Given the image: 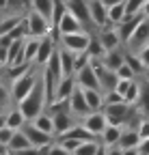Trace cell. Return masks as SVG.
Here are the masks:
<instances>
[{
  "mask_svg": "<svg viewBox=\"0 0 149 155\" xmlns=\"http://www.w3.org/2000/svg\"><path fill=\"white\" fill-rule=\"evenodd\" d=\"M136 131H138V136H141V140L149 138V116H145V119H143V121L138 123Z\"/></svg>",
  "mask_w": 149,
  "mask_h": 155,
  "instance_id": "43",
  "label": "cell"
},
{
  "mask_svg": "<svg viewBox=\"0 0 149 155\" xmlns=\"http://www.w3.org/2000/svg\"><path fill=\"white\" fill-rule=\"evenodd\" d=\"M67 13V5H65V0H54V9H52V30L56 28V24L61 22V17Z\"/></svg>",
  "mask_w": 149,
  "mask_h": 155,
  "instance_id": "32",
  "label": "cell"
},
{
  "mask_svg": "<svg viewBox=\"0 0 149 155\" xmlns=\"http://www.w3.org/2000/svg\"><path fill=\"white\" fill-rule=\"evenodd\" d=\"M100 61H102V65H104L106 69L117 71V69L125 63V52H121L119 48H117V50H106V52H104V56L100 58Z\"/></svg>",
  "mask_w": 149,
  "mask_h": 155,
  "instance_id": "18",
  "label": "cell"
},
{
  "mask_svg": "<svg viewBox=\"0 0 149 155\" xmlns=\"http://www.w3.org/2000/svg\"><path fill=\"white\" fill-rule=\"evenodd\" d=\"M125 17V2H117L108 7V24H119L121 19Z\"/></svg>",
  "mask_w": 149,
  "mask_h": 155,
  "instance_id": "29",
  "label": "cell"
},
{
  "mask_svg": "<svg viewBox=\"0 0 149 155\" xmlns=\"http://www.w3.org/2000/svg\"><path fill=\"white\" fill-rule=\"evenodd\" d=\"M143 5H145V0H125V15L143 13Z\"/></svg>",
  "mask_w": 149,
  "mask_h": 155,
  "instance_id": "37",
  "label": "cell"
},
{
  "mask_svg": "<svg viewBox=\"0 0 149 155\" xmlns=\"http://www.w3.org/2000/svg\"><path fill=\"white\" fill-rule=\"evenodd\" d=\"M138 56H141V61H143L145 69H149V43H147V45H143V48L138 50Z\"/></svg>",
  "mask_w": 149,
  "mask_h": 155,
  "instance_id": "46",
  "label": "cell"
},
{
  "mask_svg": "<svg viewBox=\"0 0 149 155\" xmlns=\"http://www.w3.org/2000/svg\"><path fill=\"white\" fill-rule=\"evenodd\" d=\"M52 121H54V136H61V134L69 131L73 125H76V114H71V110L54 112Z\"/></svg>",
  "mask_w": 149,
  "mask_h": 155,
  "instance_id": "15",
  "label": "cell"
},
{
  "mask_svg": "<svg viewBox=\"0 0 149 155\" xmlns=\"http://www.w3.org/2000/svg\"><path fill=\"white\" fill-rule=\"evenodd\" d=\"M26 125V116L22 114L20 108H9L7 110V127H11L13 131L15 129H22Z\"/></svg>",
  "mask_w": 149,
  "mask_h": 155,
  "instance_id": "23",
  "label": "cell"
},
{
  "mask_svg": "<svg viewBox=\"0 0 149 155\" xmlns=\"http://www.w3.org/2000/svg\"><path fill=\"white\" fill-rule=\"evenodd\" d=\"M0 69H2V67H0Z\"/></svg>",
  "mask_w": 149,
  "mask_h": 155,
  "instance_id": "56",
  "label": "cell"
},
{
  "mask_svg": "<svg viewBox=\"0 0 149 155\" xmlns=\"http://www.w3.org/2000/svg\"><path fill=\"white\" fill-rule=\"evenodd\" d=\"M35 65L32 63H20V65H11L7 67V78H11V80H15V78H20L22 73H26L28 69H32Z\"/></svg>",
  "mask_w": 149,
  "mask_h": 155,
  "instance_id": "35",
  "label": "cell"
},
{
  "mask_svg": "<svg viewBox=\"0 0 149 155\" xmlns=\"http://www.w3.org/2000/svg\"><path fill=\"white\" fill-rule=\"evenodd\" d=\"M73 88H76V78H73V75H63L61 80H59V86H56V95H54V99L69 101Z\"/></svg>",
  "mask_w": 149,
  "mask_h": 155,
  "instance_id": "19",
  "label": "cell"
},
{
  "mask_svg": "<svg viewBox=\"0 0 149 155\" xmlns=\"http://www.w3.org/2000/svg\"><path fill=\"white\" fill-rule=\"evenodd\" d=\"M5 155H9V151H7V153H5Z\"/></svg>",
  "mask_w": 149,
  "mask_h": 155,
  "instance_id": "55",
  "label": "cell"
},
{
  "mask_svg": "<svg viewBox=\"0 0 149 155\" xmlns=\"http://www.w3.org/2000/svg\"><path fill=\"white\" fill-rule=\"evenodd\" d=\"M138 97H141V84H138L136 80H132V84L127 86V91H125V95H123V101L134 106V104L138 101Z\"/></svg>",
  "mask_w": 149,
  "mask_h": 155,
  "instance_id": "33",
  "label": "cell"
},
{
  "mask_svg": "<svg viewBox=\"0 0 149 155\" xmlns=\"http://www.w3.org/2000/svg\"><path fill=\"white\" fill-rule=\"evenodd\" d=\"M115 73H117V78H119V80H134V78H136V73L132 71V67H130L127 63H123V65H121V67H119Z\"/></svg>",
  "mask_w": 149,
  "mask_h": 155,
  "instance_id": "39",
  "label": "cell"
},
{
  "mask_svg": "<svg viewBox=\"0 0 149 155\" xmlns=\"http://www.w3.org/2000/svg\"><path fill=\"white\" fill-rule=\"evenodd\" d=\"M138 144H141L138 131H136V129H123L117 147H121V149H134V147H138Z\"/></svg>",
  "mask_w": 149,
  "mask_h": 155,
  "instance_id": "25",
  "label": "cell"
},
{
  "mask_svg": "<svg viewBox=\"0 0 149 155\" xmlns=\"http://www.w3.org/2000/svg\"><path fill=\"white\" fill-rule=\"evenodd\" d=\"M121 134H123V127L121 125H110L108 123V127L102 131V144L104 147H117L119 144V138H121Z\"/></svg>",
  "mask_w": 149,
  "mask_h": 155,
  "instance_id": "20",
  "label": "cell"
},
{
  "mask_svg": "<svg viewBox=\"0 0 149 155\" xmlns=\"http://www.w3.org/2000/svg\"><path fill=\"white\" fill-rule=\"evenodd\" d=\"M136 104H138V108L143 112L149 114V86H141V97H138Z\"/></svg>",
  "mask_w": 149,
  "mask_h": 155,
  "instance_id": "40",
  "label": "cell"
},
{
  "mask_svg": "<svg viewBox=\"0 0 149 155\" xmlns=\"http://www.w3.org/2000/svg\"><path fill=\"white\" fill-rule=\"evenodd\" d=\"M106 155H123V151H121V147H108Z\"/></svg>",
  "mask_w": 149,
  "mask_h": 155,
  "instance_id": "48",
  "label": "cell"
},
{
  "mask_svg": "<svg viewBox=\"0 0 149 155\" xmlns=\"http://www.w3.org/2000/svg\"><path fill=\"white\" fill-rule=\"evenodd\" d=\"M26 19V26H28V37H37V39H41L46 35L52 32V24H50V19H46L43 15H39L37 11H28L24 15Z\"/></svg>",
  "mask_w": 149,
  "mask_h": 155,
  "instance_id": "3",
  "label": "cell"
},
{
  "mask_svg": "<svg viewBox=\"0 0 149 155\" xmlns=\"http://www.w3.org/2000/svg\"><path fill=\"white\" fill-rule=\"evenodd\" d=\"M11 136H13V129L5 125L2 129H0V144L7 147V144H9V140H11Z\"/></svg>",
  "mask_w": 149,
  "mask_h": 155,
  "instance_id": "44",
  "label": "cell"
},
{
  "mask_svg": "<svg viewBox=\"0 0 149 155\" xmlns=\"http://www.w3.org/2000/svg\"><path fill=\"white\" fill-rule=\"evenodd\" d=\"M22 131L28 136L30 144H32V147H37V149H39V147H46V144H52V142H54V136H52V134L41 131L39 127H35V125H32V123H28V121H26V125L22 127Z\"/></svg>",
  "mask_w": 149,
  "mask_h": 155,
  "instance_id": "11",
  "label": "cell"
},
{
  "mask_svg": "<svg viewBox=\"0 0 149 155\" xmlns=\"http://www.w3.org/2000/svg\"><path fill=\"white\" fill-rule=\"evenodd\" d=\"M30 123H32L35 127H39L41 131H46V134H52V136H54V121H52V114H50L48 110H43L39 116H35Z\"/></svg>",
  "mask_w": 149,
  "mask_h": 155,
  "instance_id": "24",
  "label": "cell"
},
{
  "mask_svg": "<svg viewBox=\"0 0 149 155\" xmlns=\"http://www.w3.org/2000/svg\"><path fill=\"white\" fill-rule=\"evenodd\" d=\"M89 13H91V22L95 28L108 26V7L102 0H89Z\"/></svg>",
  "mask_w": 149,
  "mask_h": 155,
  "instance_id": "14",
  "label": "cell"
},
{
  "mask_svg": "<svg viewBox=\"0 0 149 155\" xmlns=\"http://www.w3.org/2000/svg\"><path fill=\"white\" fill-rule=\"evenodd\" d=\"M145 19V15L143 13H136V15H125L119 24H115V28H117V35H119V39H121V43L125 45L127 41H130V37L134 35V30L138 28V24Z\"/></svg>",
  "mask_w": 149,
  "mask_h": 155,
  "instance_id": "6",
  "label": "cell"
},
{
  "mask_svg": "<svg viewBox=\"0 0 149 155\" xmlns=\"http://www.w3.org/2000/svg\"><path fill=\"white\" fill-rule=\"evenodd\" d=\"M138 151H141V155H149V138L141 140V144H138Z\"/></svg>",
  "mask_w": 149,
  "mask_h": 155,
  "instance_id": "47",
  "label": "cell"
},
{
  "mask_svg": "<svg viewBox=\"0 0 149 155\" xmlns=\"http://www.w3.org/2000/svg\"><path fill=\"white\" fill-rule=\"evenodd\" d=\"M102 2H104L106 7H110V5H117V2H125V0H102Z\"/></svg>",
  "mask_w": 149,
  "mask_h": 155,
  "instance_id": "53",
  "label": "cell"
},
{
  "mask_svg": "<svg viewBox=\"0 0 149 155\" xmlns=\"http://www.w3.org/2000/svg\"><path fill=\"white\" fill-rule=\"evenodd\" d=\"M100 41H102V45H104V50H117L119 45H121V39H119V35H117V28L113 26V24H108V26H104V28H100Z\"/></svg>",
  "mask_w": 149,
  "mask_h": 155,
  "instance_id": "17",
  "label": "cell"
},
{
  "mask_svg": "<svg viewBox=\"0 0 149 155\" xmlns=\"http://www.w3.org/2000/svg\"><path fill=\"white\" fill-rule=\"evenodd\" d=\"M69 110H71V114H76L78 119H82L84 114L91 112V108L86 104V97H84V88H80L78 84H76V88H73V93L69 97Z\"/></svg>",
  "mask_w": 149,
  "mask_h": 155,
  "instance_id": "10",
  "label": "cell"
},
{
  "mask_svg": "<svg viewBox=\"0 0 149 155\" xmlns=\"http://www.w3.org/2000/svg\"><path fill=\"white\" fill-rule=\"evenodd\" d=\"M7 125V112H0V129Z\"/></svg>",
  "mask_w": 149,
  "mask_h": 155,
  "instance_id": "51",
  "label": "cell"
},
{
  "mask_svg": "<svg viewBox=\"0 0 149 155\" xmlns=\"http://www.w3.org/2000/svg\"><path fill=\"white\" fill-rule=\"evenodd\" d=\"M37 50H39V39L37 37H26V41H24V61L26 63H35Z\"/></svg>",
  "mask_w": 149,
  "mask_h": 155,
  "instance_id": "28",
  "label": "cell"
},
{
  "mask_svg": "<svg viewBox=\"0 0 149 155\" xmlns=\"http://www.w3.org/2000/svg\"><path fill=\"white\" fill-rule=\"evenodd\" d=\"M73 78H76V84L80 88H97V91H102L100 88V80H97V75H95V69H93L91 63L86 67L78 69L76 73H73Z\"/></svg>",
  "mask_w": 149,
  "mask_h": 155,
  "instance_id": "12",
  "label": "cell"
},
{
  "mask_svg": "<svg viewBox=\"0 0 149 155\" xmlns=\"http://www.w3.org/2000/svg\"><path fill=\"white\" fill-rule=\"evenodd\" d=\"M2 69H5V67H2Z\"/></svg>",
  "mask_w": 149,
  "mask_h": 155,
  "instance_id": "57",
  "label": "cell"
},
{
  "mask_svg": "<svg viewBox=\"0 0 149 155\" xmlns=\"http://www.w3.org/2000/svg\"><path fill=\"white\" fill-rule=\"evenodd\" d=\"M30 9L43 15L46 19H52V9H54V0H30ZM52 24V22H50Z\"/></svg>",
  "mask_w": 149,
  "mask_h": 155,
  "instance_id": "27",
  "label": "cell"
},
{
  "mask_svg": "<svg viewBox=\"0 0 149 155\" xmlns=\"http://www.w3.org/2000/svg\"><path fill=\"white\" fill-rule=\"evenodd\" d=\"M26 147H30L28 136L22 129H15L13 136H11V140H9V144H7V151H20V149H26Z\"/></svg>",
  "mask_w": 149,
  "mask_h": 155,
  "instance_id": "26",
  "label": "cell"
},
{
  "mask_svg": "<svg viewBox=\"0 0 149 155\" xmlns=\"http://www.w3.org/2000/svg\"><path fill=\"white\" fill-rule=\"evenodd\" d=\"M22 19H24V15H20V13H11L9 17H2L0 19V35H7L11 28H15L20 24Z\"/></svg>",
  "mask_w": 149,
  "mask_h": 155,
  "instance_id": "30",
  "label": "cell"
},
{
  "mask_svg": "<svg viewBox=\"0 0 149 155\" xmlns=\"http://www.w3.org/2000/svg\"><path fill=\"white\" fill-rule=\"evenodd\" d=\"M59 58H61V69H63V75H73L76 67H73V61H76V54L65 50V48H59Z\"/></svg>",
  "mask_w": 149,
  "mask_h": 155,
  "instance_id": "21",
  "label": "cell"
},
{
  "mask_svg": "<svg viewBox=\"0 0 149 155\" xmlns=\"http://www.w3.org/2000/svg\"><path fill=\"white\" fill-rule=\"evenodd\" d=\"M82 125H84L91 134L102 136V131L108 127V119H106L104 110H93V112H89V114L82 116Z\"/></svg>",
  "mask_w": 149,
  "mask_h": 155,
  "instance_id": "8",
  "label": "cell"
},
{
  "mask_svg": "<svg viewBox=\"0 0 149 155\" xmlns=\"http://www.w3.org/2000/svg\"><path fill=\"white\" fill-rule=\"evenodd\" d=\"M54 50H56V39L50 35L41 37L39 39V50H37V56H35V67H46V63L50 61V56L54 54Z\"/></svg>",
  "mask_w": 149,
  "mask_h": 155,
  "instance_id": "7",
  "label": "cell"
},
{
  "mask_svg": "<svg viewBox=\"0 0 149 155\" xmlns=\"http://www.w3.org/2000/svg\"><path fill=\"white\" fill-rule=\"evenodd\" d=\"M143 15L149 17V0H145V5H143Z\"/></svg>",
  "mask_w": 149,
  "mask_h": 155,
  "instance_id": "52",
  "label": "cell"
},
{
  "mask_svg": "<svg viewBox=\"0 0 149 155\" xmlns=\"http://www.w3.org/2000/svg\"><path fill=\"white\" fill-rule=\"evenodd\" d=\"M84 97H86V104L93 110H104V91L97 88H84Z\"/></svg>",
  "mask_w": 149,
  "mask_h": 155,
  "instance_id": "22",
  "label": "cell"
},
{
  "mask_svg": "<svg viewBox=\"0 0 149 155\" xmlns=\"http://www.w3.org/2000/svg\"><path fill=\"white\" fill-rule=\"evenodd\" d=\"M9 155H39V149L37 147H26V149H20V151H9Z\"/></svg>",
  "mask_w": 149,
  "mask_h": 155,
  "instance_id": "45",
  "label": "cell"
},
{
  "mask_svg": "<svg viewBox=\"0 0 149 155\" xmlns=\"http://www.w3.org/2000/svg\"><path fill=\"white\" fill-rule=\"evenodd\" d=\"M48 106V99H46V86H43V80H41V73H39V80L35 82L32 91L24 97V99L17 104V108L22 110V114L26 116V121H32L35 116H39Z\"/></svg>",
  "mask_w": 149,
  "mask_h": 155,
  "instance_id": "1",
  "label": "cell"
},
{
  "mask_svg": "<svg viewBox=\"0 0 149 155\" xmlns=\"http://www.w3.org/2000/svg\"><path fill=\"white\" fill-rule=\"evenodd\" d=\"M7 5H9V0H0V11H7Z\"/></svg>",
  "mask_w": 149,
  "mask_h": 155,
  "instance_id": "54",
  "label": "cell"
},
{
  "mask_svg": "<svg viewBox=\"0 0 149 155\" xmlns=\"http://www.w3.org/2000/svg\"><path fill=\"white\" fill-rule=\"evenodd\" d=\"M91 41V32L89 30H80V32H71V35H61V48L78 54V52H84L86 45Z\"/></svg>",
  "mask_w": 149,
  "mask_h": 155,
  "instance_id": "5",
  "label": "cell"
},
{
  "mask_svg": "<svg viewBox=\"0 0 149 155\" xmlns=\"http://www.w3.org/2000/svg\"><path fill=\"white\" fill-rule=\"evenodd\" d=\"M48 155H73V153H71V151H67L61 142L54 140V142H52V147H50V151H48Z\"/></svg>",
  "mask_w": 149,
  "mask_h": 155,
  "instance_id": "42",
  "label": "cell"
},
{
  "mask_svg": "<svg viewBox=\"0 0 149 155\" xmlns=\"http://www.w3.org/2000/svg\"><path fill=\"white\" fill-rule=\"evenodd\" d=\"M149 43V17H145L143 22L138 24V28L134 30V35L130 37V41L125 43V48L127 50H141L143 45H147Z\"/></svg>",
  "mask_w": 149,
  "mask_h": 155,
  "instance_id": "13",
  "label": "cell"
},
{
  "mask_svg": "<svg viewBox=\"0 0 149 155\" xmlns=\"http://www.w3.org/2000/svg\"><path fill=\"white\" fill-rule=\"evenodd\" d=\"M121 151H123V155H141L138 147H134V149H121Z\"/></svg>",
  "mask_w": 149,
  "mask_h": 155,
  "instance_id": "49",
  "label": "cell"
},
{
  "mask_svg": "<svg viewBox=\"0 0 149 155\" xmlns=\"http://www.w3.org/2000/svg\"><path fill=\"white\" fill-rule=\"evenodd\" d=\"M80 30H86L84 26H82V22H80V19L78 17H73L69 11L61 17V22L56 24V28H54L52 32H56L59 37L61 35H71V32H80Z\"/></svg>",
  "mask_w": 149,
  "mask_h": 155,
  "instance_id": "16",
  "label": "cell"
},
{
  "mask_svg": "<svg viewBox=\"0 0 149 155\" xmlns=\"http://www.w3.org/2000/svg\"><path fill=\"white\" fill-rule=\"evenodd\" d=\"M104 114L110 125H125V121L130 119L132 114V104H125V101H119V104H106L104 106Z\"/></svg>",
  "mask_w": 149,
  "mask_h": 155,
  "instance_id": "4",
  "label": "cell"
},
{
  "mask_svg": "<svg viewBox=\"0 0 149 155\" xmlns=\"http://www.w3.org/2000/svg\"><path fill=\"white\" fill-rule=\"evenodd\" d=\"M65 5H67V11H69L73 17H78L80 22H82L84 28L93 26L91 13H89V0H65Z\"/></svg>",
  "mask_w": 149,
  "mask_h": 155,
  "instance_id": "9",
  "label": "cell"
},
{
  "mask_svg": "<svg viewBox=\"0 0 149 155\" xmlns=\"http://www.w3.org/2000/svg\"><path fill=\"white\" fill-rule=\"evenodd\" d=\"M125 63L132 67V71L138 75V73H145V65H143V61H141V56L138 54H132V52H127L125 54Z\"/></svg>",
  "mask_w": 149,
  "mask_h": 155,
  "instance_id": "36",
  "label": "cell"
},
{
  "mask_svg": "<svg viewBox=\"0 0 149 155\" xmlns=\"http://www.w3.org/2000/svg\"><path fill=\"white\" fill-rule=\"evenodd\" d=\"M9 101H11V91L0 82V112H7L9 110Z\"/></svg>",
  "mask_w": 149,
  "mask_h": 155,
  "instance_id": "38",
  "label": "cell"
},
{
  "mask_svg": "<svg viewBox=\"0 0 149 155\" xmlns=\"http://www.w3.org/2000/svg\"><path fill=\"white\" fill-rule=\"evenodd\" d=\"M108 153V147H104L102 142H100V147H97V151H95V155H106Z\"/></svg>",
  "mask_w": 149,
  "mask_h": 155,
  "instance_id": "50",
  "label": "cell"
},
{
  "mask_svg": "<svg viewBox=\"0 0 149 155\" xmlns=\"http://www.w3.org/2000/svg\"><path fill=\"white\" fill-rule=\"evenodd\" d=\"M39 80V73L35 71V67L32 69H28L26 73H22L20 78H15V80H11V99L15 101V104H20L24 97L32 91V86H35V82Z\"/></svg>",
  "mask_w": 149,
  "mask_h": 155,
  "instance_id": "2",
  "label": "cell"
},
{
  "mask_svg": "<svg viewBox=\"0 0 149 155\" xmlns=\"http://www.w3.org/2000/svg\"><path fill=\"white\" fill-rule=\"evenodd\" d=\"M91 58H102L104 56V45H102V41H100V37H93L91 35V41H89V45H86V50H84Z\"/></svg>",
  "mask_w": 149,
  "mask_h": 155,
  "instance_id": "31",
  "label": "cell"
},
{
  "mask_svg": "<svg viewBox=\"0 0 149 155\" xmlns=\"http://www.w3.org/2000/svg\"><path fill=\"white\" fill-rule=\"evenodd\" d=\"M89 63H91V56H89L86 52H78V54H76V61H73V67H76V71H78V69L86 67ZM76 71H73V73H76Z\"/></svg>",
  "mask_w": 149,
  "mask_h": 155,
  "instance_id": "41",
  "label": "cell"
},
{
  "mask_svg": "<svg viewBox=\"0 0 149 155\" xmlns=\"http://www.w3.org/2000/svg\"><path fill=\"white\" fill-rule=\"evenodd\" d=\"M97 147H100V140H89V142H80V144H78V149L73 151V155H95Z\"/></svg>",
  "mask_w": 149,
  "mask_h": 155,
  "instance_id": "34",
  "label": "cell"
}]
</instances>
